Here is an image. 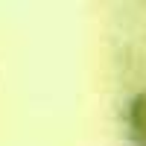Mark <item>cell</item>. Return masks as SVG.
<instances>
[{
	"instance_id": "1",
	"label": "cell",
	"mask_w": 146,
	"mask_h": 146,
	"mask_svg": "<svg viewBox=\"0 0 146 146\" xmlns=\"http://www.w3.org/2000/svg\"><path fill=\"white\" fill-rule=\"evenodd\" d=\"M126 131L137 146H146V91L126 102Z\"/></svg>"
}]
</instances>
